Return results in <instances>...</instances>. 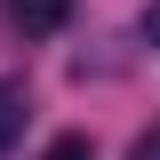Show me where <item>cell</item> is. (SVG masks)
Masks as SVG:
<instances>
[{
  "instance_id": "cell-1",
  "label": "cell",
  "mask_w": 160,
  "mask_h": 160,
  "mask_svg": "<svg viewBox=\"0 0 160 160\" xmlns=\"http://www.w3.org/2000/svg\"><path fill=\"white\" fill-rule=\"evenodd\" d=\"M8 16H16V32L48 40V32H64V24H72V0H8Z\"/></svg>"
},
{
  "instance_id": "cell-2",
  "label": "cell",
  "mask_w": 160,
  "mask_h": 160,
  "mask_svg": "<svg viewBox=\"0 0 160 160\" xmlns=\"http://www.w3.org/2000/svg\"><path fill=\"white\" fill-rule=\"evenodd\" d=\"M24 112H32V96H24V80H0V152L24 136Z\"/></svg>"
},
{
  "instance_id": "cell-3",
  "label": "cell",
  "mask_w": 160,
  "mask_h": 160,
  "mask_svg": "<svg viewBox=\"0 0 160 160\" xmlns=\"http://www.w3.org/2000/svg\"><path fill=\"white\" fill-rule=\"evenodd\" d=\"M40 160H96V144H88V136H56Z\"/></svg>"
},
{
  "instance_id": "cell-4",
  "label": "cell",
  "mask_w": 160,
  "mask_h": 160,
  "mask_svg": "<svg viewBox=\"0 0 160 160\" xmlns=\"http://www.w3.org/2000/svg\"><path fill=\"white\" fill-rule=\"evenodd\" d=\"M128 160H160V120H152V128H144L136 144H128Z\"/></svg>"
},
{
  "instance_id": "cell-5",
  "label": "cell",
  "mask_w": 160,
  "mask_h": 160,
  "mask_svg": "<svg viewBox=\"0 0 160 160\" xmlns=\"http://www.w3.org/2000/svg\"><path fill=\"white\" fill-rule=\"evenodd\" d=\"M144 40H152V48H160V0H152V8H144Z\"/></svg>"
}]
</instances>
